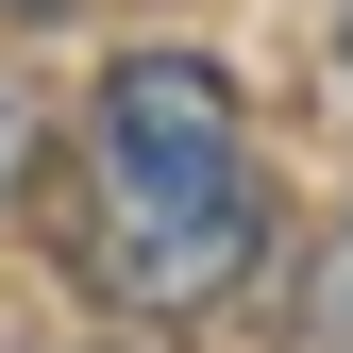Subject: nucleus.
Masks as SVG:
<instances>
[{"instance_id":"f257e3e1","label":"nucleus","mask_w":353,"mask_h":353,"mask_svg":"<svg viewBox=\"0 0 353 353\" xmlns=\"http://www.w3.org/2000/svg\"><path fill=\"white\" fill-rule=\"evenodd\" d=\"M84 270L135 320H202L270 270V168L202 51H118L84 101Z\"/></svg>"},{"instance_id":"f03ea898","label":"nucleus","mask_w":353,"mask_h":353,"mask_svg":"<svg viewBox=\"0 0 353 353\" xmlns=\"http://www.w3.org/2000/svg\"><path fill=\"white\" fill-rule=\"evenodd\" d=\"M303 353H353V236L303 270Z\"/></svg>"},{"instance_id":"7ed1b4c3","label":"nucleus","mask_w":353,"mask_h":353,"mask_svg":"<svg viewBox=\"0 0 353 353\" xmlns=\"http://www.w3.org/2000/svg\"><path fill=\"white\" fill-rule=\"evenodd\" d=\"M34 152H51V135H34V101H0V202L34 185Z\"/></svg>"},{"instance_id":"20e7f679","label":"nucleus","mask_w":353,"mask_h":353,"mask_svg":"<svg viewBox=\"0 0 353 353\" xmlns=\"http://www.w3.org/2000/svg\"><path fill=\"white\" fill-rule=\"evenodd\" d=\"M336 68H353V34H336Z\"/></svg>"},{"instance_id":"39448f33","label":"nucleus","mask_w":353,"mask_h":353,"mask_svg":"<svg viewBox=\"0 0 353 353\" xmlns=\"http://www.w3.org/2000/svg\"><path fill=\"white\" fill-rule=\"evenodd\" d=\"M17 17H34V0H17Z\"/></svg>"}]
</instances>
